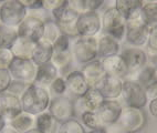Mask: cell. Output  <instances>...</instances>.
Segmentation results:
<instances>
[{
  "label": "cell",
  "mask_w": 157,
  "mask_h": 133,
  "mask_svg": "<svg viewBox=\"0 0 157 133\" xmlns=\"http://www.w3.org/2000/svg\"><path fill=\"white\" fill-rule=\"evenodd\" d=\"M28 14L29 10L18 0H7L0 5V21L9 27L18 28Z\"/></svg>",
  "instance_id": "cell-5"
},
{
  "label": "cell",
  "mask_w": 157,
  "mask_h": 133,
  "mask_svg": "<svg viewBox=\"0 0 157 133\" xmlns=\"http://www.w3.org/2000/svg\"><path fill=\"white\" fill-rule=\"evenodd\" d=\"M145 93L147 96V100H153L157 98V81H153L149 84H147L145 87Z\"/></svg>",
  "instance_id": "cell-40"
},
{
  "label": "cell",
  "mask_w": 157,
  "mask_h": 133,
  "mask_svg": "<svg viewBox=\"0 0 157 133\" xmlns=\"http://www.w3.org/2000/svg\"><path fill=\"white\" fill-rule=\"evenodd\" d=\"M22 103L19 96L8 91L0 93V113L6 119L7 123L22 112Z\"/></svg>",
  "instance_id": "cell-15"
},
{
  "label": "cell",
  "mask_w": 157,
  "mask_h": 133,
  "mask_svg": "<svg viewBox=\"0 0 157 133\" xmlns=\"http://www.w3.org/2000/svg\"><path fill=\"white\" fill-rule=\"evenodd\" d=\"M78 37H96L102 30L101 16L98 11H89L78 14L75 22Z\"/></svg>",
  "instance_id": "cell-10"
},
{
  "label": "cell",
  "mask_w": 157,
  "mask_h": 133,
  "mask_svg": "<svg viewBox=\"0 0 157 133\" xmlns=\"http://www.w3.org/2000/svg\"><path fill=\"white\" fill-rule=\"evenodd\" d=\"M140 14L145 25L151 29L157 25V1L143 3L140 6Z\"/></svg>",
  "instance_id": "cell-28"
},
{
  "label": "cell",
  "mask_w": 157,
  "mask_h": 133,
  "mask_svg": "<svg viewBox=\"0 0 157 133\" xmlns=\"http://www.w3.org/2000/svg\"><path fill=\"white\" fill-rule=\"evenodd\" d=\"M20 99L22 103L23 112L36 116L48 110L51 96L48 89L32 83L27 88Z\"/></svg>",
  "instance_id": "cell-1"
},
{
  "label": "cell",
  "mask_w": 157,
  "mask_h": 133,
  "mask_svg": "<svg viewBox=\"0 0 157 133\" xmlns=\"http://www.w3.org/2000/svg\"><path fill=\"white\" fill-rule=\"evenodd\" d=\"M40 1H41L42 8L49 14L53 12L54 10L61 8V7H63L67 3V0H40Z\"/></svg>",
  "instance_id": "cell-36"
},
{
  "label": "cell",
  "mask_w": 157,
  "mask_h": 133,
  "mask_svg": "<svg viewBox=\"0 0 157 133\" xmlns=\"http://www.w3.org/2000/svg\"><path fill=\"white\" fill-rule=\"evenodd\" d=\"M101 63L106 76H116V78L123 80L126 79L128 71H127L126 65H125L123 58L120 53L103 58V59H101Z\"/></svg>",
  "instance_id": "cell-18"
},
{
  "label": "cell",
  "mask_w": 157,
  "mask_h": 133,
  "mask_svg": "<svg viewBox=\"0 0 157 133\" xmlns=\"http://www.w3.org/2000/svg\"><path fill=\"white\" fill-rule=\"evenodd\" d=\"M0 133H20V132H18L14 127H12L11 125L9 124V123H7L5 127L1 129V131H0Z\"/></svg>",
  "instance_id": "cell-45"
},
{
  "label": "cell",
  "mask_w": 157,
  "mask_h": 133,
  "mask_svg": "<svg viewBox=\"0 0 157 133\" xmlns=\"http://www.w3.org/2000/svg\"><path fill=\"white\" fill-rule=\"evenodd\" d=\"M20 3H22L23 6L28 10H33V9H40L42 8L41 1L40 0H18Z\"/></svg>",
  "instance_id": "cell-42"
},
{
  "label": "cell",
  "mask_w": 157,
  "mask_h": 133,
  "mask_svg": "<svg viewBox=\"0 0 157 133\" xmlns=\"http://www.w3.org/2000/svg\"><path fill=\"white\" fill-rule=\"evenodd\" d=\"M51 62L59 70V73H62V71H65L70 67L73 62L71 38L62 33L53 43V54Z\"/></svg>",
  "instance_id": "cell-6"
},
{
  "label": "cell",
  "mask_w": 157,
  "mask_h": 133,
  "mask_svg": "<svg viewBox=\"0 0 157 133\" xmlns=\"http://www.w3.org/2000/svg\"><path fill=\"white\" fill-rule=\"evenodd\" d=\"M8 123L12 127H14L18 132L23 133L25 131H29L36 127V116L22 111L19 115H17L11 121H9Z\"/></svg>",
  "instance_id": "cell-27"
},
{
  "label": "cell",
  "mask_w": 157,
  "mask_h": 133,
  "mask_svg": "<svg viewBox=\"0 0 157 133\" xmlns=\"http://www.w3.org/2000/svg\"><path fill=\"white\" fill-rule=\"evenodd\" d=\"M156 1H157V0H156Z\"/></svg>",
  "instance_id": "cell-52"
},
{
  "label": "cell",
  "mask_w": 157,
  "mask_h": 133,
  "mask_svg": "<svg viewBox=\"0 0 157 133\" xmlns=\"http://www.w3.org/2000/svg\"><path fill=\"white\" fill-rule=\"evenodd\" d=\"M80 119H81L82 125H84L90 130H98V129L104 127L95 111H85L84 113H82V115L80 116Z\"/></svg>",
  "instance_id": "cell-33"
},
{
  "label": "cell",
  "mask_w": 157,
  "mask_h": 133,
  "mask_svg": "<svg viewBox=\"0 0 157 133\" xmlns=\"http://www.w3.org/2000/svg\"><path fill=\"white\" fill-rule=\"evenodd\" d=\"M51 18L56 21L59 25H69L76 22L78 14L74 11L69 5H64L61 8L56 9L53 12H51Z\"/></svg>",
  "instance_id": "cell-24"
},
{
  "label": "cell",
  "mask_w": 157,
  "mask_h": 133,
  "mask_svg": "<svg viewBox=\"0 0 157 133\" xmlns=\"http://www.w3.org/2000/svg\"><path fill=\"white\" fill-rule=\"evenodd\" d=\"M106 0H67V5L78 14L89 11H98Z\"/></svg>",
  "instance_id": "cell-26"
},
{
  "label": "cell",
  "mask_w": 157,
  "mask_h": 133,
  "mask_svg": "<svg viewBox=\"0 0 157 133\" xmlns=\"http://www.w3.org/2000/svg\"><path fill=\"white\" fill-rule=\"evenodd\" d=\"M13 58L10 49H0V69H8Z\"/></svg>",
  "instance_id": "cell-39"
},
{
  "label": "cell",
  "mask_w": 157,
  "mask_h": 133,
  "mask_svg": "<svg viewBox=\"0 0 157 133\" xmlns=\"http://www.w3.org/2000/svg\"><path fill=\"white\" fill-rule=\"evenodd\" d=\"M5 1H7V0H0V2H1V3L5 2Z\"/></svg>",
  "instance_id": "cell-50"
},
{
  "label": "cell",
  "mask_w": 157,
  "mask_h": 133,
  "mask_svg": "<svg viewBox=\"0 0 157 133\" xmlns=\"http://www.w3.org/2000/svg\"><path fill=\"white\" fill-rule=\"evenodd\" d=\"M154 80L157 81V68H155V72H154Z\"/></svg>",
  "instance_id": "cell-49"
},
{
  "label": "cell",
  "mask_w": 157,
  "mask_h": 133,
  "mask_svg": "<svg viewBox=\"0 0 157 133\" xmlns=\"http://www.w3.org/2000/svg\"><path fill=\"white\" fill-rule=\"evenodd\" d=\"M73 62L84 65L98 58V38L76 37L72 43Z\"/></svg>",
  "instance_id": "cell-4"
},
{
  "label": "cell",
  "mask_w": 157,
  "mask_h": 133,
  "mask_svg": "<svg viewBox=\"0 0 157 133\" xmlns=\"http://www.w3.org/2000/svg\"><path fill=\"white\" fill-rule=\"evenodd\" d=\"M126 107L142 109L147 103V96L145 93L144 87L133 80H123L122 94Z\"/></svg>",
  "instance_id": "cell-8"
},
{
  "label": "cell",
  "mask_w": 157,
  "mask_h": 133,
  "mask_svg": "<svg viewBox=\"0 0 157 133\" xmlns=\"http://www.w3.org/2000/svg\"><path fill=\"white\" fill-rule=\"evenodd\" d=\"M48 111L59 123L72 119L74 116L73 100L67 94L51 98Z\"/></svg>",
  "instance_id": "cell-11"
},
{
  "label": "cell",
  "mask_w": 157,
  "mask_h": 133,
  "mask_svg": "<svg viewBox=\"0 0 157 133\" xmlns=\"http://www.w3.org/2000/svg\"><path fill=\"white\" fill-rule=\"evenodd\" d=\"M23 133H43L42 131H40L39 129H36V127H33V129H31V130L29 131H25V132Z\"/></svg>",
  "instance_id": "cell-48"
},
{
  "label": "cell",
  "mask_w": 157,
  "mask_h": 133,
  "mask_svg": "<svg viewBox=\"0 0 157 133\" xmlns=\"http://www.w3.org/2000/svg\"><path fill=\"white\" fill-rule=\"evenodd\" d=\"M58 76H59V70L50 61V62H47L44 65L38 67L34 84L48 89L51 83L53 82Z\"/></svg>",
  "instance_id": "cell-21"
},
{
  "label": "cell",
  "mask_w": 157,
  "mask_h": 133,
  "mask_svg": "<svg viewBox=\"0 0 157 133\" xmlns=\"http://www.w3.org/2000/svg\"><path fill=\"white\" fill-rule=\"evenodd\" d=\"M82 99L84 101L87 111H96L102 104V102L105 100L98 88H90L86 91V93L82 96Z\"/></svg>",
  "instance_id": "cell-30"
},
{
  "label": "cell",
  "mask_w": 157,
  "mask_h": 133,
  "mask_svg": "<svg viewBox=\"0 0 157 133\" xmlns=\"http://www.w3.org/2000/svg\"><path fill=\"white\" fill-rule=\"evenodd\" d=\"M59 122L49 113V111H44L42 113L36 115V127L42 131L43 133H58L60 127Z\"/></svg>",
  "instance_id": "cell-25"
},
{
  "label": "cell",
  "mask_w": 157,
  "mask_h": 133,
  "mask_svg": "<svg viewBox=\"0 0 157 133\" xmlns=\"http://www.w3.org/2000/svg\"><path fill=\"white\" fill-rule=\"evenodd\" d=\"M120 54L123 58L124 62L126 65L127 71H128L126 79H131L137 71H140L147 63V53L142 48L129 47V48L124 49Z\"/></svg>",
  "instance_id": "cell-12"
},
{
  "label": "cell",
  "mask_w": 157,
  "mask_h": 133,
  "mask_svg": "<svg viewBox=\"0 0 157 133\" xmlns=\"http://www.w3.org/2000/svg\"><path fill=\"white\" fill-rule=\"evenodd\" d=\"M34 47H36V42L18 36V38L13 42L10 50H11L14 58L31 59L32 58V53H33Z\"/></svg>",
  "instance_id": "cell-23"
},
{
  "label": "cell",
  "mask_w": 157,
  "mask_h": 133,
  "mask_svg": "<svg viewBox=\"0 0 157 133\" xmlns=\"http://www.w3.org/2000/svg\"><path fill=\"white\" fill-rule=\"evenodd\" d=\"M102 32L121 41L125 38L126 18L115 9L114 6L107 7L101 16Z\"/></svg>",
  "instance_id": "cell-3"
},
{
  "label": "cell",
  "mask_w": 157,
  "mask_h": 133,
  "mask_svg": "<svg viewBox=\"0 0 157 133\" xmlns=\"http://www.w3.org/2000/svg\"><path fill=\"white\" fill-rule=\"evenodd\" d=\"M6 124H7L6 119H5V118L1 115V113H0V131H1V129H2V127H5Z\"/></svg>",
  "instance_id": "cell-46"
},
{
  "label": "cell",
  "mask_w": 157,
  "mask_h": 133,
  "mask_svg": "<svg viewBox=\"0 0 157 133\" xmlns=\"http://www.w3.org/2000/svg\"><path fill=\"white\" fill-rule=\"evenodd\" d=\"M81 72L86 79L90 88H98L106 76L103 67H102L101 59H98V58L86 63V65H82Z\"/></svg>",
  "instance_id": "cell-17"
},
{
  "label": "cell",
  "mask_w": 157,
  "mask_h": 133,
  "mask_svg": "<svg viewBox=\"0 0 157 133\" xmlns=\"http://www.w3.org/2000/svg\"><path fill=\"white\" fill-rule=\"evenodd\" d=\"M148 48L157 51V25L149 29V36H148Z\"/></svg>",
  "instance_id": "cell-41"
},
{
  "label": "cell",
  "mask_w": 157,
  "mask_h": 133,
  "mask_svg": "<svg viewBox=\"0 0 157 133\" xmlns=\"http://www.w3.org/2000/svg\"><path fill=\"white\" fill-rule=\"evenodd\" d=\"M104 130H105V132H106V133H128V132H126V131L124 130L121 125L117 124V123L107 125V127H104Z\"/></svg>",
  "instance_id": "cell-43"
},
{
  "label": "cell",
  "mask_w": 157,
  "mask_h": 133,
  "mask_svg": "<svg viewBox=\"0 0 157 133\" xmlns=\"http://www.w3.org/2000/svg\"><path fill=\"white\" fill-rule=\"evenodd\" d=\"M149 28L145 25L142 14L140 8L133 12L128 18H126V32L125 39L131 47L142 48L148 42Z\"/></svg>",
  "instance_id": "cell-2"
},
{
  "label": "cell",
  "mask_w": 157,
  "mask_h": 133,
  "mask_svg": "<svg viewBox=\"0 0 157 133\" xmlns=\"http://www.w3.org/2000/svg\"><path fill=\"white\" fill-rule=\"evenodd\" d=\"M122 109L123 107L118 100H104L95 112L102 125L105 127L107 125L114 124L118 121Z\"/></svg>",
  "instance_id": "cell-14"
},
{
  "label": "cell",
  "mask_w": 157,
  "mask_h": 133,
  "mask_svg": "<svg viewBox=\"0 0 157 133\" xmlns=\"http://www.w3.org/2000/svg\"><path fill=\"white\" fill-rule=\"evenodd\" d=\"M148 110H149V112H151V115L155 116V118H157V98L149 101Z\"/></svg>",
  "instance_id": "cell-44"
},
{
  "label": "cell",
  "mask_w": 157,
  "mask_h": 133,
  "mask_svg": "<svg viewBox=\"0 0 157 133\" xmlns=\"http://www.w3.org/2000/svg\"><path fill=\"white\" fill-rule=\"evenodd\" d=\"M140 0H114V7L125 18H128L133 12L140 8Z\"/></svg>",
  "instance_id": "cell-31"
},
{
  "label": "cell",
  "mask_w": 157,
  "mask_h": 133,
  "mask_svg": "<svg viewBox=\"0 0 157 133\" xmlns=\"http://www.w3.org/2000/svg\"><path fill=\"white\" fill-rule=\"evenodd\" d=\"M85 133H106V132L104 130V127H102V129H98V130H90L89 132H85Z\"/></svg>",
  "instance_id": "cell-47"
},
{
  "label": "cell",
  "mask_w": 157,
  "mask_h": 133,
  "mask_svg": "<svg viewBox=\"0 0 157 133\" xmlns=\"http://www.w3.org/2000/svg\"><path fill=\"white\" fill-rule=\"evenodd\" d=\"M49 93H50L51 98L59 96H64L67 93V83H65L64 76H59L54 80L53 82L51 83L50 87L48 88Z\"/></svg>",
  "instance_id": "cell-35"
},
{
  "label": "cell",
  "mask_w": 157,
  "mask_h": 133,
  "mask_svg": "<svg viewBox=\"0 0 157 133\" xmlns=\"http://www.w3.org/2000/svg\"><path fill=\"white\" fill-rule=\"evenodd\" d=\"M58 133H85V131L81 122L72 118V119L62 122Z\"/></svg>",
  "instance_id": "cell-34"
},
{
  "label": "cell",
  "mask_w": 157,
  "mask_h": 133,
  "mask_svg": "<svg viewBox=\"0 0 157 133\" xmlns=\"http://www.w3.org/2000/svg\"><path fill=\"white\" fill-rule=\"evenodd\" d=\"M64 79L67 83V92H69L74 98L83 96L90 89V85L81 70H73L67 72Z\"/></svg>",
  "instance_id": "cell-16"
},
{
  "label": "cell",
  "mask_w": 157,
  "mask_h": 133,
  "mask_svg": "<svg viewBox=\"0 0 157 133\" xmlns=\"http://www.w3.org/2000/svg\"><path fill=\"white\" fill-rule=\"evenodd\" d=\"M120 41L115 38L111 37L109 34L102 33L98 38V58L103 59V58L111 57L114 54L120 53Z\"/></svg>",
  "instance_id": "cell-20"
},
{
  "label": "cell",
  "mask_w": 157,
  "mask_h": 133,
  "mask_svg": "<svg viewBox=\"0 0 157 133\" xmlns=\"http://www.w3.org/2000/svg\"><path fill=\"white\" fill-rule=\"evenodd\" d=\"M62 34L60 25L54 21L52 18H49L44 21V31H43V39L53 45Z\"/></svg>",
  "instance_id": "cell-32"
},
{
  "label": "cell",
  "mask_w": 157,
  "mask_h": 133,
  "mask_svg": "<svg viewBox=\"0 0 157 133\" xmlns=\"http://www.w3.org/2000/svg\"><path fill=\"white\" fill-rule=\"evenodd\" d=\"M18 38V29L0 23V49H11Z\"/></svg>",
  "instance_id": "cell-29"
},
{
  "label": "cell",
  "mask_w": 157,
  "mask_h": 133,
  "mask_svg": "<svg viewBox=\"0 0 157 133\" xmlns=\"http://www.w3.org/2000/svg\"><path fill=\"white\" fill-rule=\"evenodd\" d=\"M0 5H1V2H0Z\"/></svg>",
  "instance_id": "cell-51"
},
{
  "label": "cell",
  "mask_w": 157,
  "mask_h": 133,
  "mask_svg": "<svg viewBox=\"0 0 157 133\" xmlns=\"http://www.w3.org/2000/svg\"><path fill=\"white\" fill-rule=\"evenodd\" d=\"M53 54V45L45 39H40L36 42L33 53L31 60L36 63V65H42L47 62H50Z\"/></svg>",
  "instance_id": "cell-22"
},
{
  "label": "cell",
  "mask_w": 157,
  "mask_h": 133,
  "mask_svg": "<svg viewBox=\"0 0 157 133\" xmlns=\"http://www.w3.org/2000/svg\"><path fill=\"white\" fill-rule=\"evenodd\" d=\"M116 123L121 125L126 132L133 133L143 127V125L145 124V115L142 109L123 107L121 115Z\"/></svg>",
  "instance_id": "cell-13"
},
{
  "label": "cell",
  "mask_w": 157,
  "mask_h": 133,
  "mask_svg": "<svg viewBox=\"0 0 157 133\" xmlns=\"http://www.w3.org/2000/svg\"><path fill=\"white\" fill-rule=\"evenodd\" d=\"M123 79L116 76H105L98 89L104 96L105 100H117L122 94Z\"/></svg>",
  "instance_id": "cell-19"
},
{
  "label": "cell",
  "mask_w": 157,
  "mask_h": 133,
  "mask_svg": "<svg viewBox=\"0 0 157 133\" xmlns=\"http://www.w3.org/2000/svg\"><path fill=\"white\" fill-rule=\"evenodd\" d=\"M18 36L38 42L42 39L44 31V20L33 14H28L22 22L18 27Z\"/></svg>",
  "instance_id": "cell-9"
},
{
  "label": "cell",
  "mask_w": 157,
  "mask_h": 133,
  "mask_svg": "<svg viewBox=\"0 0 157 133\" xmlns=\"http://www.w3.org/2000/svg\"><path fill=\"white\" fill-rule=\"evenodd\" d=\"M29 85H30V84L22 82V81L12 80L11 84H10V87H9V89L7 91H8V92H10V93L14 94V96H19V98H21V96H22V94L25 92V90H27V88H28Z\"/></svg>",
  "instance_id": "cell-38"
},
{
  "label": "cell",
  "mask_w": 157,
  "mask_h": 133,
  "mask_svg": "<svg viewBox=\"0 0 157 133\" xmlns=\"http://www.w3.org/2000/svg\"><path fill=\"white\" fill-rule=\"evenodd\" d=\"M8 70L13 80L32 84L36 80L38 65H36V63L31 59L13 58V60L9 65Z\"/></svg>",
  "instance_id": "cell-7"
},
{
  "label": "cell",
  "mask_w": 157,
  "mask_h": 133,
  "mask_svg": "<svg viewBox=\"0 0 157 133\" xmlns=\"http://www.w3.org/2000/svg\"><path fill=\"white\" fill-rule=\"evenodd\" d=\"M12 76L8 69H0V93L6 92L12 82Z\"/></svg>",
  "instance_id": "cell-37"
}]
</instances>
